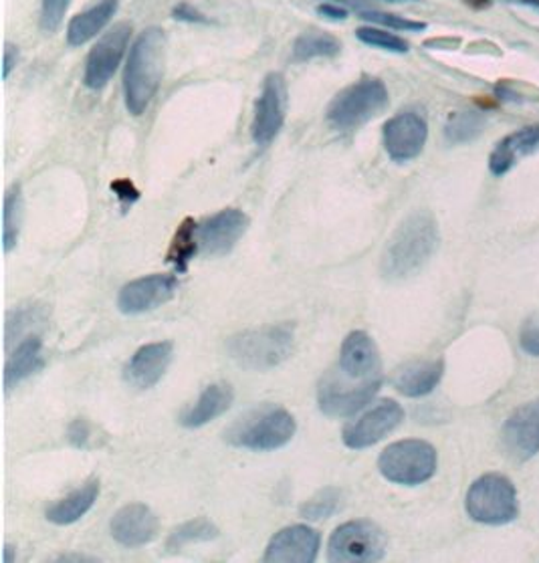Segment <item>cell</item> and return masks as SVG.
Returning a JSON list of instances; mask_svg holds the SVG:
<instances>
[{"instance_id": "1", "label": "cell", "mask_w": 539, "mask_h": 563, "mask_svg": "<svg viewBox=\"0 0 539 563\" xmlns=\"http://www.w3.org/2000/svg\"><path fill=\"white\" fill-rule=\"evenodd\" d=\"M439 243L441 234L437 219L429 210L413 212L386 243L381 261L382 275L391 282L417 275L437 253Z\"/></svg>"}, {"instance_id": "2", "label": "cell", "mask_w": 539, "mask_h": 563, "mask_svg": "<svg viewBox=\"0 0 539 563\" xmlns=\"http://www.w3.org/2000/svg\"><path fill=\"white\" fill-rule=\"evenodd\" d=\"M166 62V35L158 26H150L135 38L123 71V98L132 115H142L158 93Z\"/></svg>"}, {"instance_id": "3", "label": "cell", "mask_w": 539, "mask_h": 563, "mask_svg": "<svg viewBox=\"0 0 539 563\" xmlns=\"http://www.w3.org/2000/svg\"><path fill=\"white\" fill-rule=\"evenodd\" d=\"M295 325L277 323L246 330L229 338L227 350L237 366L265 372L283 364L294 352Z\"/></svg>"}, {"instance_id": "4", "label": "cell", "mask_w": 539, "mask_h": 563, "mask_svg": "<svg viewBox=\"0 0 539 563\" xmlns=\"http://www.w3.org/2000/svg\"><path fill=\"white\" fill-rule=\"evenodd\" d=\"M391 93L378 77H362L331 99L328 123L336 132H354L388 108Z\"/></svg>"}, {"instance_id": "5", "label": "cell", "mask_w": 539, "mask_h": 563, "mask_svg": "<svg viewBox=\"0 0 539 563\" xmlns=\"http://www.w3.org/2000/svg\"><path fill=\"white\" fill-rule=\"evenodd\" d=\"M295 430V418L285 408H261L233 424L227 432V442L237 449L270 453L289 444Z\"/></svg>"}, {"instance_id": "6", "label": "cell", "mask_w": 539, "mask_h": 563, "mask_svg": "<svg viewBox=\"0 0 539 563\" xmlns=\"http://www.w3.org/2000/svg\"><path fill=\"white\" fill-rule=\"evenodd\" d=\"M466 514L483 526H507L519 515L514 481L502 473H487L466 490Z\"/></svg>"}, {"instance_id": "7", "label": "cell", "mask_w": 539, "mask_h": 563, "mask_svg": "<svg viewBox=\"0 0 539 563\" xmlns=\"http://www.w3.org/2000/svg\"><path fill=\"white\" fill-rule=\"evenodd\" d=\"M437 466V449L430 442L418 439L393 442L388 449L382 451L378 459L382 477L403 487H417L427 483L435 477Z\"/></svg>"}, {"instance_id": "8", "label": "cell", "mask_w": 539, "mask_h": 563, "mask_svg": "<svg viewBox=\"0 0 539 563\" xmlns=\"http://www.w3.org/2000/svg\"><path fill=\"white\" fill-rule=\"evenodd\" d=\"M388 548V539L381 527L366 519L348 521L331 533L328 543L330 562L372 563L381 562Z\"/></svg>"}, {"instance_id": "9", "label": "cell", "mask_w": 539, "mask_h": 563, "mask_svg": "<svg viewBox=\"0 0 539 563\" xmlns=\"http://www.w3.org/2000/svg\"><path fill=\"white\" fill-rule=\"evenodd\" d=\"M287 81L282 74L273 71L265 77L263 89L255 103V115L251 123V135L258 147H267L279 135L287 118Z\"/></svg>"}, {"instance_id": "10", "label": "cell", "mask_w": 539, "mask_h": 563, "mask_svg": "<svg viewBox=\"0 0 539 563\" xmlns=\"http://www.w3.org/2000/svg\"><path fill=\"white\" fill-rule=\"evenodd\" d=\"M132 38V25L130 23H118L111 26L110 31L99 38L89 51L86 62V74L84 84L89 89L98 91L110 84L116 71L120 69L125 51Z\"/></svg>"}, {"instance_id": "11", "label": "cell", "mask_w": 539, "mask_h": 563, "mask_svg": "<svg viewBox=\"0 0 539 563\" xmlns=\"http://www.w3.org/2000/svg\"><path fill=\"white\" fill-rule=\"evenodd\" d=\"M405 420V408L396 400H382L374 406L364 417L350 422L342 432V441L352 451H364L382 439H386L391 432L398 429Z\"/></svg>"}, {"instance_id": "12", "label": "cell", "mask_w": 539, "mask_h": 563, "mask_svg": "<svg viewBox=\"0 0 539 563\" xmlns=\"http://www.w3.org/2000/svg\"><path fill=\"white\" fill-rule=\"evenodd\" d=\"M382 137L391 159L405 164L422 154L429 140V123L418 111H400L384 123Z\"/></svg>"}, {"instance_id": "13", "label": "cell", "mask_w": 539, "mask_h": 563, "mask_svg": "<svg viewBox=\"0 0 539 563\" xmlns=\"http://www.w3.org/2000/svg\"><path fill=\"white\" fill-rule=\"evenodd\" d=\"M381 386L382 380L352 386V384H345L342 376L338 378L333 374H328L319 382V410L330 418L352 417L372 402V398L378 394Z\"/></svg>"}, {"instance_id": "14", "label": "cell", "mask_w": 539, "mask_h": 563, "mask_svg": "<svg viewBox=\"0 0 539 563\" xmlns=\"http://www.w3.org/2000/svg\"><path fill=\"white\" fill-rule=\"evenodd\" d=\"M502 446L515 463H527L539 453V398L517 406L503 422Z\"/></svg>"}, {"instance_id": "15", "label": "cell", "mask_w": 539, "mask_h": 563, "mask_svg": "<svg viewBox=\"0 0 539 563\" xmlns=\"http://www.w3.org/2000/svg\"><path fill=\"white\" fill-rule=\"evenodd\" d=\"M249 229V217L243 210L224 209L198 224V246L205 255L221 257L233 251Z\"/></svg>"}, {"instance_id": "16", "label": "cell", "mask_w": 539, "mask_h": 563, "mask_svg": "<svg viewBox=\"0 0 539 563\" xmlns=\"http://www.w3.org/2000/svg\"><path fill=\"white\" fill-rule=\"evenodd\" d=\"M338 372L348 382L382 380L381 352L366 331H352L343 340Z\"/></svg>"}, {"instance_id": "17", "label": "cell", "mask_w": 539, "mask_h": 563, "mask_svg": "<svg viewBox=\"0 0 539 563\" xmlns=\"http://www.w3.org/2000/svg\"><path fill=\"white\" fill-rule=\"evenodd\" d=\"M178 282L172 275H147L123 285L118 307L125 316H142L168 303L176 295Z\"/></svg>"}, {"instance_id": "18", "label": "cell", "mask_w": 539, "mask_h": 563, "mask_svg": "<svg viewBox=\"0 0 539 563\" xmlns=\"http://www.w3.org/2000/svg\"><path fill=\"white\" fill-rule=\"evenodd\" d=\"M321 536L307 526L285 527L271 539L263 560L270 563H311L318 560Z\"/></svg>"}, {"instance_id": "19", "label": "cell", "mask_w": 539, "mask_h": 563, "mask_svg": "<svg viewBox=\"0 0 539 563\" xmlns=\"http://www.w3.org/2000/svg\"><path fill=\"white\" fill-rule=\"evenodd\" d=\"M111 538L123 548H142L158 538L160 521L154 511L142 505H125L111 517Z\"/></svg>"}, {"instance_id": "20", "label": "cell", "mask_w": 539, "mask_h": 563, "mask_svg": "<svg viewBox=\"0 0 539 563\" xmlns=\"http://www.w3.org/2000/svg\"><path fill=\"white\" fill-rule=\"evenodd\" d=\"M172 357H174L172 342L142 345L123 369V380L138 388V390H150L166 376V372H168L172 364Z\"/></svg>"}, {"instance_id": "21", "label": "cell", "mask_w": 539, "mask_h": 563, "mask_svg": "<svg viewBox=\"0 0 539 563\" xmlns=\"http://www.w3.org/2000/svg\"><path fill=\"white\" fill-rule=\"evenodd\" d=\"M539 152V125H527L514 134L505 135L490 156V170L493 176H505L515 164L526 156Z\"/></svg>"}, {"instance_id": "22", "label": "cell", "mask_w": 539, "mask_h": 563, "mask_svg": "<svg viewBox=\"0 0 539 563\" xmlns=\"http://www.w3.org/2000/svg\"><path fill=\"white\" fill-rule=\"evenodd\" d=\"M233 388L224 382L210 384L202 394L198 396L197 402L188 406L185 412L180 415V424L185 429H200L207 427L212 420L222 417L231 406H233Z\"/></svg>"}, {"instance_id": "23", "label": "cell", "mask_w": 539, "mask_h": 563, "mask_svg": "<svg viewBox=\"0 0 539 563\" xmlns=\"http://www.w3.org/2000/svg\"><path fill=\"white\" fill-rule=\"evenodd\" d=\"M442 374H444L442 360L410 362L400 369H396L393 384L394 388L406 398H422V396H429L441 384Z\"/></svg>"}, {"instance_id": "24", "label": "cell", "mask_w": 539, "mask_h": 563, "mask_svg": "<svg viewBox=\"0 0 539 563\" xmlns=\"http://www.w3.org/2000/svg\"><path fill=\"white\" fill-rule=\"evenodd\" d=\"M45 366L43 362V342L38 335H29L26 340L16 345L13 355L9 357L7 367H4V388L11 393L21 382L31 378L37 374L41 367Z\"/></svg>"}, {"instance_id": "25", "label": "cell", "mask_w": 539, "mask_h": 563, "mask_svg": "<svg viewBox=\"0 0 539 563\" xmlns=\"http://www.w3.org/2000/svg\"><path fill=\"white\" fill-rule=\"evenodd\" d=\"M118 13V0H99L96 7H91L86 13H79L72 19L67 26V45L81 47L91 38L110 25L113 14Z\"/></svg>"}, {"instance_id": "26", "label": "cell", "mask_w": 539, "mask_h": 563, "mask_svg": "<svg viewBox=\"0 0 539 563\" xmlns=\"http://www.w3.org/2000/svg\"><path fill=\"white\" fill-rule=\"evenodd\" d=\"M98 495V481H89L81 489L74 490L67 497H63L62 501L51 505L47 509V521L55 526H72L96 505Z\"/></svg>"}, {"instance_id": "27", "label": "cell", "mask_w": 539, "mask_h": 563, "mask_svg": "<svg viewBox=\"0 0 539 563\" xmlns=\"http://www.w3.org/2000/svg\"><path fill=\"white\" fill-rule=\"evenodd\" d=\"M342 51V43L338 38L333 37L331 33L326 31H318V29H311L301 33L299 37L295 38L294 43V62L306 63L311 59H319V57H338Z\"/></svg>"}, {"instance_id": "28", "label": "cell", "mask_w": 539, "mask_h": 563, "mask_svg": "<svg viewBox=\"0 0 539 563\" xmlns=\"http://www.w3.org/2000/svg\"><path fill=\"white\" fill-rule=\"evenodd\" d=\"M487 118L481 111H454L444 123V140L451 146L475 142L485 130Z\"/></svg>"}, {"instance_id": "29", "label": "cell", "mask_w": 539, "mask_h": 563, "mask_svg": "<svg viewBox=\"0 0 539 563\" xmlns=\"http://www.w3.org/2000/svg\"><path fill=\"white\" fill-rule=\"evenodd\" d=\"M197 222L186 219L180 222L178 231L174 233L170 249H168V263H172L178 273H186L188 263L195 258L200 246L197 239Z\"/></svg>"}, {"instance_id": "30", "label": "cell", "mask_w": 539, "mask_h": 563, "mask_svg": "<svg viewBox=\"0 0 539 563\" xmlns=\"http://www.w3.org/2000/svg\"><path fill=\"white\" fill-rule=\"evenodd\" d=\"M217 538H219V527L209 521L207 517H197L193 521H186L183 526L176 527L166 541V548L168 551H180L186 545L207 543Z\"/></svg>"}, {"instance_id": "31", "label": "cell", "mask_w": 539, "mask_h": 563, "mask_svg": "<svg viewBox=\"0 0 539 563\" xmlns=\"http://www.w3.org/2000/svg\"><path fill=\"white\" fill-rule=\"evenodd\" d=\"M23 224V192L21 186L14 184L13 188L4 197V210H2V246L4 253H11Z\"/></svg>"}, {"instance_id": "32", "label": "cell", "mask_w": 539, "mask_h": 563, "mask_svg": "<svg viewBox=\"0 0 539 563\" xmlns=\"http://www.w3.org/2000/svg\"><path fill=\"white\" fill-rule=\"evenodd\" d=\"M342 507V490L336 487L319 490L316 497H311L309 501L301 505L299 515L309 521H318V519H328L333 514H338Z\"/></svg>"}, {"instance_id": "33", "label": "cell", "mask_w": 539, "mask_h": 563, "mask_svg": "<svg viewBox=\"0 0 539 563\" xmlns=\"http://www.w3.org/2000/svg\"><path fill=\"white\" fill-rule=\"evenodd\" d=\"M355 37L360 38L364 45L369 47H376V49L388 51V53H408L410 45L398 35L391 33L384 26H360L355 31Z\"/></svg>"}, {"instance_id": "34", "label": "cell", "mask_w": 539, "mask_h": 563, "mask_svg": "<svg viewBox=\"0 0 539 563\" xmlns=\"http://www.w3.org/2000/svg\"><path fill=\"white\" fill-rule=\"evenodd\" d=\"M360 19L374 23V25L384 26V29H393V31H406V33L427 31V23H422V21H413V19H406V16L381 13V11H364V13H360Z\"/></svg>"}, {"instance_id": "35", "label": "cell", "mask_w": 539, "mask_h": 563, "mask_svg": "<svg viewBox=\"0 0 539 563\" xmlns=\"http://www.w3.org/2000/svg\"><path fill=\"white\" fill-rule=\"evenodd\" d=\"M72 0H41V29L45 33H55L63 25L65 13Z\"/></svg>"}, {"instance_id": "36", "label": "cell", "mask_w": 539, "mask_h": 563, "mask_svg": "<svg viewBox=\"0 0 539 563\" xmlns=\"http://www.w3.org/2000/svg\"><path fill=\"white\" fill-rule=\"evenodd\" d=\"M519 347L531 357H539V311L519 328Z\"/></svg>"}, {"instance_id": "37", "label": "cell", "mask_w": 539, "mask_h": 563, "mask_svg": "<svg viewBox=\"0 0 539 563\" xmlns=\"http://www.w3.org/2000/svg\"><path fill=\"white\" fill-rule=\"evenodd\" d=\"M111 192L122 202L123 209H125V207H132L135 200L140 198V190H138L134 183L128 180V178H122V180H116V183L111 184Z\"/></svg>"}, {"instance_id": "38", "label": "cell", "mask_w": 539, "mask_h": 563, "mask_svg": "<svg viewBox=\"0 0 539 563\" xmlns=\"http://www.w3.org/2000/svg\"><path fill=\"white\" fill-rule=\"evenodd\" d=\"M89 437H91V430H89V424H87L84 418H77L75 422H72L69 430H67V439L77 449H86Z\"/></svg>"}, {"instance_id": "39", "label": "cell", "mask_w": 539, "mask_h": 563, "mask_svg": "<svg viewBox=\"0 0 539 563\" xmlns=\"http://www.w3.org/2000/svg\"><path fill=\"white\" fill-rule=\"evenodd\" d=\"M174 19L178 21H185V23H209L207 16L202 13H198L197 9H193L190 4H178L174 11Z\"/></svg>"}, {"instance_id": "40", "label": "cell", "mask_w": 539, "mask_h": 563, "mask_svg": "<svg viewBox=\"0 0 539 563\" xmlns=\"http://www.w3.org/2000/svg\"><path fill=\"white\" fill-rule=\"evenodd\" d=\"M316 11H318L319 16L330 19V21H345L348 19V11L340 4H333V2H321Z\"/></svg>"}, {"instance_id": "41", "label": "cell", "mask_w": 539, "mask_h": 563, "mask_svg": "<svg viewBox=\"0 0 539 563\" xmlns=\"http://www.w3.org/2000/svg\"><path fill=\"white\" fill-rule=\"evenodd\" d=\"M16 62H19V49L11 43H7L4 45V57H2V77L4 79H9V75L13 74Z\"/></svg>"}, {"instance_id": "42", "label": "cell", "mask_w": 539, "mask_h": 563, "mask_svg": "<svg viewBox=\"0 0 539 563\" xmlns=\"http://www.w3.org/2000/svg\"><path fill=\"white\" fill-rule=\"evenodd\" d=\"M463 2H465L466 7L475 9V11H485V9H490L493 0H463Z\"/></svg>"}, {"instance_id": "43", "label": "cell", "mask_w": 539, "mask_h": 563, "mask_svg": "<svg viewBox=\"0 0 539 563\" xmlns=\"http://www.w3.org/2000/svg\"><path fill=\"white\" fill-rule=\"evenodd\" d=\"M59 562H96V558H84V555H75V558H72V555H63V558H59Z\"/></svg>"}, {"instance_id": "44", "label": "cell", "mask_w": 539, "mask_h": 563, "mask_svg": "<svg viewBox=\"0 0 539 563\" xmlns=\"http://www.w3.org/2000/svg\"><path fill=\"white\" fill-rule=\"evenodd\" d=\"M11 553H13V548H11V545H7V548H4V558H2V562H13V555H11Z\"/></svg>"}, {"instance_id": "45", "label": "cell", "mask_w": 539, "mask_h": 563, "mask_svg": "<svg viewBox=\"0 0 539 563\" xmlns=\"http://www.w3.org/2000/svg\"><path fill=\"white\" fill-rule=\"evenodd\" d=\"M386 2H415V0H386Z\"/></svg>"}]
</instances>
